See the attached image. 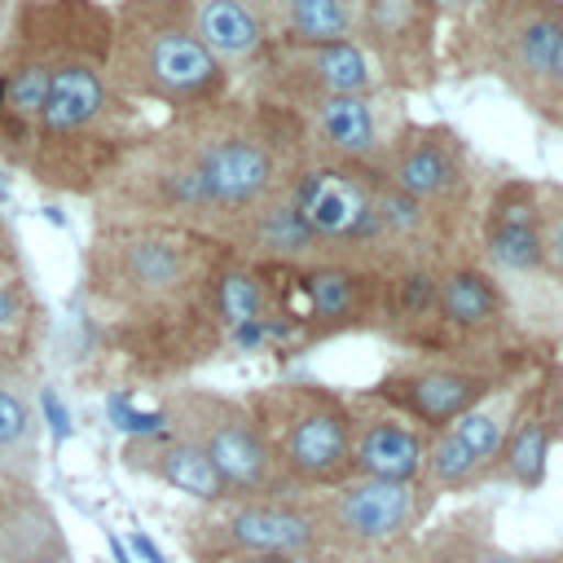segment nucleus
<instances>
[{
  "label": "nucleus",
  "instance_id": "f257e3e1",
  "mask_svg": "<svg viewBox=\"0 0 563 563\" xmlns=\"http://www.w3.org/2000/svg\"><path fill=\"white\" fill-rule=\"evenodd\" d=\"M312 158L303 119L233 92L150 123L88 198L92 229H198L286 189Z\"/></svg>",
  "mask_w": 563,
  "mask_h": 563
},
{
  "label": "nucleus",
  "instance_id": "f03ea898",
  "mask_svg": "<svg viewBox=\"0 0 563 563\" xmlns=\"http://www.w3.org/2000/svg\"><path fill=\"white\" fill-rule=\"evenodd\" d=\"M233 251L198 229H97L84 295L106 339L145 374H180L224 339L216 282Z\"/></svg>",
  "mask_w": 563,
  "mask_h": 563
},
{
  "label": "nucleus",
  "instance_id": "7ed1b4c3",
  "mask_svg": "<svg viewBox=\"0 0 563 563\" xmlns=\"http://www.w3.org/2000/svg\"><path fill=\"white\" fill-rule=\"evenodd\" d=\"M13 18L35 35L48 62V88L26 132L18 172L44 189L92 198L150 128L141 106L119 97L110 84V4L18 0Z\"/></svg>",
  "mask_w": 563,
  "mask_h": 563
},
{
  "label": "nucleus",
  "instance_id": "20e7f679",
  "mask_svg": "<svg viewBox=\"0 0 563 563\" xmlns=\"http://www.w3.org/2000/svg\"><path fill=\"white\" fill-rule=\"evenodd\" d=\"M110 18V84L132 106L185 114L238 92L233 75L198 35L194 0H119Z\"/></svg>",
  "mask_w": 563,
  "mask_h": 563
},
{
  "label": "nucleus",
  "instance_id": "39448f33",
  "mask_svg": "<svg viewBox=\"0 0 563 563\" xmlns=\"http://www.w3.org/2000/svg\"><path fill=\"white\" fill-rule=\"evenodd\" d=\"M563 35V0H471L453 31V62L537 106Z\"/></svg>",
  "mask_w": 563,
  "mask_h": 563
},
{
  "label": "nucleus",
  "instance_id": "423d86ee",
  "mask_svg": "<svg viewBox=\"0 0 563 563\" xmlns=\"http://www.w3.org/2000/svg\"><path fill=\"white\" fill-rule=\"evenodd\" d=\"M251 418L273 462L303 479H330L352 466V418L339 396L312 383H277L251 400Z\"/></svg>",
  "mask_w": 563,
  "mask_h": 563
},
{
  "label": "nucleus",
  "instance_id": "0eeeda50",
  "mask_svg": "<svg viewBox=\"0 0 563 563\" xmlns=\"http://www.w3.org/2000/svg\"><path fill=\"white\" fill-rule=\"evenodd\" d=\"M369 163L400 194L418 198L422 207L479 220V211H475V176H479L475 167L479 163L457 128L405 119L391 132H383V145Z\"/></svg>",
  "mask_w": 563,
  "mask_h": 563
},
{
  "label": "nucleus",
  "instance_id": "6e6552de",
  "mask_svg": "<svg viewBox=\"0 0 563 563\" xmlns=\"http://www.w3.org/2000/svg\"><path fill=\"white\" fill-rule=\"evenodd\" d=\"M238 92H251L260 101L299 110L317 97H339V92H383L374 62L352 44V40H325V44H303V40H268L255 66L238 79Z\"/></svg>",
  "mask_w": 563,
  "mask_h": 563
},
{
  "label": "nucleus",
  "instance_id": "1a4fd4ad",
  "mask_svg": "<svg viewBox=\"0 0 563 563\" xmlns=\"http://www.w3.org/2000/svg\"><path fill=\"white\" fill-rule=\"evenodd\" d=\"M440 18L431 0H352V44L383 88L418 92L440 79Z\"/></svg>",
  "mask_w": 563,
  "mask_h": 563
},
{
  "label": "nucleus",
  "instance_id": "9d476101",
  "mask_svg": "<svg viewBox=\"0 0 563 563\" xmlns=\"http://www.w3.org/2000/svg\"><path fill=\"white\" fill-rule=\"evenodd\" d=\"M163 418L180 431V440H189L194 449L207 453V462L220 471L224 484H238V488L268 484L273 457H268V449L260 440V427H255L246 405L189 387V391H176L167 400Z\"/></svg>",
  "mask_w": 563,
  "mask_h": 563
},
{
  "label": "nucleus",
  "instance_id": "9b49d317",
  "mask_svg": "<svg viewBox=\"0 0 563 563\" xmlns=\"http://www.w3.org/2000/svg\"><path fill=\"white\" fill-rule=\"evenodd\" d=\"M207 233L216 242H224L246 264H317L321 260V246L308 233V224L290 198V185L216 220Z\"/></svg>",
  "mask_w": 563,
  "mask_h": 563
},
{
  "label": "nucleus",
  "instance_id": "f8f14e48",
  "mask_svg": "<svg viewBox=\"0 0 563 563\" xmlns=\"http://www.w3.org/2000/svg\"><path fill=\"white\" fill-rule=\"evenodd\" d=\"M475 238L497 268L532 273L541 268V185L506 176L479 207Z\"/></svg>",
  "mask_w": 563,
  "mask_h": 563
},
{
  "label": "nucleus",
  "instance_id": "ddd939ff",
  "mask_svg": "<svg viewBox=\"0 0 563 563\" xmlns=\"http://www.w3.org/2000/svg\"><path fill=\"white\" fill-rule=\"evenodd\" d=\"M308 132L312 158H343V163H369L383 145L378 123V92H339L317 97L295 110Z\"/></svg>",
  "mask_w": 563,
  "mask_h": 563
},
{
  "label": "nucleus",
  "instance_id": "4468645a",
  "mask_svg": "<svg viewBox=\"0 0 563 563\" xmlns=\"http://www.w3.org/2000/svg\"><path fill=\"white\" fill-rule=\"evenodd\" d=\"M488 391V374L479 369H466V365H449V361H435V365H422V369H400L391 378H383L378 396L409 409L413 418L422 422H457L466 409H475Z\"/></svg>",
  "mask_w": 563,
  "mask_h": 563
},
{
  "label": "nucleus",
  "instance_id": "2eb2a0df",
  "mask_svg": "<svg viewBox=\"0 0 563 563\" xmlns=\"http://www.w3.org/2000/svg\"><path fill=\"white\" fill-rule=\"evenodd\" d=\"M194 22H198L202 44L233 75V84L255 66V57L268 44L251 0H194Z\"/></svg>",
  "mask_w": 563,
  "mask_h": 563
},
{
  "label": "nucleus",
  "instance_id": "dca6fc26",
  "mask_svg": "<svg viewBox=\"0 0 563 563\" xmlns=\"http://www.w3.org/2000/svg\"><path fill=\"white\" fill-rule=\"evenodd\" d=\"M501 317H506L501 290L484 268L475 264L435 268V321L479 334V330L501 325Z\"/></svg>",
  "mask_w": 563,
  "mask_h": 563
},
{
  "label": "nucleus",
  "instance_id": "f3484780",
  "mask_svg": "<svg viewBox=\"0 0 563 563\" xmlns=\"http://www.w3.org/2000/svg\"><path fill=\"white\" fill-rule=\"evenodd\" d=\"M268 40H352V0H251Z\"/></svg>",
  "mask_w": 563,
  "mask_h": 563
},
{
  "label": "nucleus",
  "instance_id": "a211bd4d",
  "mask_svg": "<svg viewBox=\"0 0 563 563\" xmlns=\"http://www.w3.org/2000/svg\"><path fill=\"white\" fill-rule=\"evenodd\" d=\"M427 453H422V440L396 422V418H383V422H365L361 435H352V466L365 471L369 479H396V484H409L418 471H422Z\"/></svg>",
  "mask_w": 563,
  "mask_h": 563
},
{
  "label": "nucleus",
  "instance_id": "6ab92c4d",
  "mask_svg": "<svg viewBox=\"0 0 563 563\" xmlns=\"http://www.w3.org/2000/svg\"><path fill=\"white\" fill-rule=\"evenodd\" d=\"M413 510V488L409 484H396V479H361V484H347L343 497H339V515L352 532L361 537H387L396 532Z\"/></svg>",
  "mask_w": 563,
  "mask_h": 563
},
{
  "label": "nucleus",
  "instance_id": "aec40b11",
  "mask_svg": "<svg viewBox=\"0 0 563 563\" xmlns=\"http://www.w3.org/2000/svg\"><path fill=\"white\" fill-rule=\"evenodd\" d=\"M550 418H554V405H545V387H541L532 396V405L519 413V422L510 427V435L501 440L506 471L528 488H537L545 475V453H550V435H554Z\"/></svg>",
  "mask_w": 563,
  "mask_h": 563
},
{
  "label": "nucleus",
  "instance_id": "412c9836",
  "mask_svg": "<svg viewBox=\"0 0 563 563\" xmlns=\"http://www.w3.org/2000/svg\"><path fill=\"white\" fill-rule=\"evenodd\" d=\"M229 537L246 550L277 554V550H295V545L308 541V519L290 515V510H277V506H246L229 519Z\"/></svg>",
  "mask_w": 563,
  "mask_h": 563
},
{
  "label": "nucleus",
  "instance_id": "4be33fe9",
  "mask_svg": "<svg viewBox=\"0 0 563 563\" xmlns=\"http://www.w3.org/2000/svg\"><path fill=\"white\" fill-rule=\"evenodd\" d=\"M154 471H158L172 488H180V493H189V497H202V501H211V497L224 493L220 471H216V466L207 462V453L194 449L189 440H167V444L154 453Z\"/></svg>",
  "mask_w": 563,
  "mask_h": 563
},
{
  "label": "nucleus",
  "instance_id": "5701e85b",
  "mask_svg": "<svg viewBox=\"0 0 563 563\" xmlns=\"http://www.w3.org/2000/svg\"><path fill=\"white\" fill-rule=\"evenodd\" d=\"M541 268L563 286V185H541Z\"/></svg>",
  "mask_w": 563,
  "mask_h": 563
},
{
  "label": "nucleus",
  "instance_id": "b1692460",
  "mask_svg": "<svg viewBox=\"0 0 563 563\" xmlns=\"http://www.w3.org/2000/svg\"><path fill=\"white\" fill-rule=\"evenodd\" d=\"M449 431L475 453V462H479V457H493V453L501 449V418H497V409H488V405L466 409L457 422H449Z\"/></svg>",
  "mask_w": 563,
  "mask_h": 563
},
{
  "label": "nucleus",
  "instance_id": "393cba45",
  "mask_svg": "<svg viewBox=\"0 0 563 563\" xmlns=\"http://www.w3.org/2000/svg\"><path fill=\"white\" fill-rule=\"evenodd\" d=\"M427 466H431V475H435V479L453 484V479H462V475H471V471H475V453H471L453 431H444V435L431 444Z\"/></svg>",
  "mask_w": 563,
  "mask_h": 563
},
{
  "label": "nucleus",
  "instance_id": "a878e982",
  "mask_svg": "<svg viewBox=\"0 0 563 563\" xmlns=\"http://www.w3.org/2000/svg\"><path fill=\"white\" fill-rule=\"evenodd\" d=\"M31 312H35V303H31V290L22 286V277H0V339L22 334Z\"/></svg>",
  "mask_w": 563,
  "mask_h": 563
},
{
  "label": "nucleus",
  "instance_id": "bb28decb",
  "mask_svg": "<svg viewBox=\"0 0 563 563\" xmlns=\"http://www.w3.org/2000/svg\"><path fill=\"white\" fill-rule=\"evenodd\" d=\"M532 114L563 132V35H559V48H554V62H550V75H545V88H541Z\"/></svg>",
  "mask_w": 563,
  "mask_h": 563
},
{
  "label": "nucleus",
  "instance_id": "cd10ccee",
  "mask_svg": "<svg viewBox=\"0 0 563 563\" xmlns=\"http://www.w3.org/2000/svg\"><path fill=\"white\" fill-rule=\"evenodd\" d=\"M26 435H31V409H26V400L0 387V449L22 444Z\"/></svg>",
  "mask_w": 563,
  "mask_h": 563
},
{
  "label": "nucleus",
  "instance_id": "c85d7f7f",
  "mask_svg": "<svg viewBox=\"0 0 563 563\" xmlns=\"http://www.w3.org/2000/svg\"><path fill=\"white\" fill-rule=\"evenodd\" d=\"M110 418H114V427L128 431V435H158V431L167 427L163 413H132V409L123 405V396H110Z\"/></svg>",
  "mask_w": 563,
  "mask_h": 563
},
{
  "label": "nucleus",
  "instance_id": "c756f323",
  "mask_svg": "<svg viewBox=\"0 0 563 563\" xmlns=\"http://www.w3.org/2000/svg\"><path fill=\"white\" fill-rule=\"evenodd\" d=\"M40 405H44V418H48L53 444H62V440L70 435V422H66V405H62V396H57L53 387H44V391H40Z\"/></svg>",
  "mask_w": 563,
  "mask_h": 563
},
{
  "label": "nucleus",
  "instance_id": "7c9ffc66",
  "mask_svg": "<svg viewBox=\"0 0 563 563\" xmlns=\"http://www.w3.org/2000/svg\"><path fill=\"white\" fill-rule=\"evenodd\" d=\"M132 550L145 559V563H163V554H158V545L150 541V537H141V532H132Z\"/></svg>",
  "mask_w": 563,
  "mask_h": 563
},
{
  "label": "nucleus",
  "instance_id": "2f4dec72",
  "mask_svg": "<svg viewBox=\"0 0 563 563\" xmlns=\"http://www.w3.org/2000/svg\"><path fill=\"white\" fill-rule=\"evenodd\" d=\"M4 264H13V238H9V224H4V216H0V268Z\"/></svg>",
  "mask_w": 563,
  "mask_h": 563
},
{
  "label": "nucleus",
  "instance_id": "473e14b6",
  "mask_svg": "<svg viewBox=\"0 0 563 563\" xmlns=\"http://www.w3.org/2000/svg\"><path fill=\"white\" fill-rule=\"evenodd\" d=\"M13 4H18V0H0V44H4V35H9V22H13Z\"/></svg>",
  "mask_w": 563,
  "mask_h": 563
},
{
  "label": "nucleus",
  "instance_id": "72a5a7b5",
  "mask_svg": "<svg viewBox=\"0 0 563 563\" xmlns=\"http://www.w3.org/2000/svg\"><path fill=\"white\" fill-rule=\"evenodd\" d=\"M106 545H110V554H114V563H132V554H128V550H123V541H119V537H114V532H110V537H106Z\"/></svg>",
  "mask_w": 563,
  "mask_h": 563
},
{
  "label": "nucleus",
  "instance_id": "f704fd0d",
  "mask_svg": "<svg viewBox=\"0 0 563 563\" xmlns=\"http://www.w3.org/2000/svg\"><path fill=\"white\" fill-rule=\"evenodd\" d=\"M431 4H435L440 13H462V9L471 4V0H431Z\"/></svg>",
  "mask_w": 563,
  "mask_h": 563
},
{
  "label": "nucleus",
  "instance_id": "c9c22d12",
  "mask_svg": "<svg viewBox=\"0 0 563 563\" xmlns=\"http://www.w3.org/2000/svg\"><path fill=\"white\" fill-rule=\"evenodd\" d=\"M246 563H290V559H282V554H255V559H246Z\"/></svg>",
  "mask_w": 563,
  "mask_h": 563
},
{
  "label": "nucleus",
  "instance_id": "e433bc0d",
  "mask_svg": "<svg viewBox=\"0 0 563 563\" xmlns=\"http://www.w3.org/2000/svg\"><path fill=\"white\" fill-rule=\"evenodd\" d=\"M484 563H510V559H484Z\"/></svg>",
  "mask_w": 563,
  "mask_h": 563
}]
</instances>
